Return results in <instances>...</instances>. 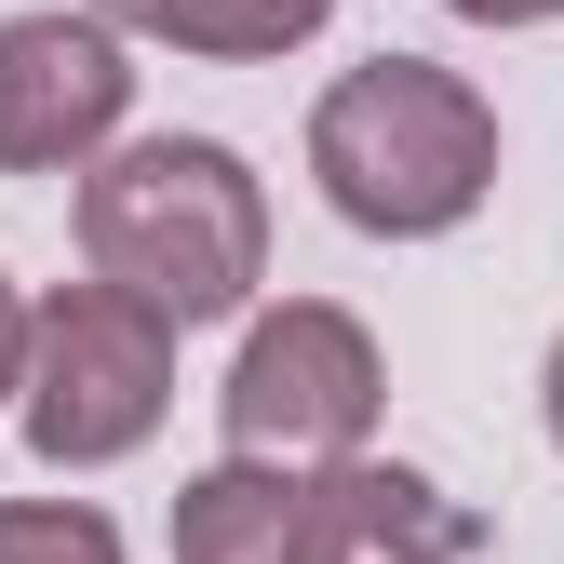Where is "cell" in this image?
I'll use <instances>...</instances> for the list:
<instances>
[{
	"label": "cell",
	"mask_w": 564,
	"mask_h": 564,
	"mask_svg": "<svg viewBox=\"0 0 564 564\" xmlns=\"http://www.w3.org/2000/svg\"><path fill=\"white\" fill-rule=\"evenodd\" d=\"M0 564H121V524L95 498H0Z\"/></svg>",
	"instance_id": "8"
},
{
	"label": "cell",
	"mask_w": 564,
	"mask_h": 564,
	"mask_svg": "<svg viewBox=\"0 0 564 564\" xmlns=\"http://www.w3.org/2000/svg\"><path fill=\"white\" fill-rule=\"evenodd\" d=\"M444 14H457V28H551L564 0H444Z\"/></svg>",
	"instance_id": "10"
},
{
	"label": "cell",
	"mask_w": 564,
	"mask_h": 564,
	"mask_svg": "<svg viewBox=\"0 0 564 564\" xmlns=\"http://www.w3.org/2000/svg\"><path fill=\"white\" fill-rule=\"evenodd\" d=\"M14 349H28V282L0 269V416H14Z\"/></svg>",
	"instance_id": "9"
},
{
	"label": "cell",
	"mask_w": 564,
	"mask_h": 564,
	"mask_svg": "<svg viewBox=\"0 0 564 564\" xmlns=\"http://www.w3.org/2000/svg\"><path fill=\"white\" fill-rule=\"evenodd\" d=\"M175 564H484L470 498L403 457H216L175 484Z\"/></svg>",
	"instance_id": "2"
},
{
	"label": "cell",
	"mask_w": 564,
	"mask_h": 564,
	"mask_svg": "<svg viewBox=\"0 0 564 564\" xmlns=\"http://www.w3.org/2000/svg\"><path fill=\"white\" fill-rule=\"evenodd\" d=\"M310 175L364 242H444L484 216L498 188V108H484L470 67L431 54H364L336 67L310 108Z\"/></svg>",
	"instance_id": "3"
},
{
	"label": "cell",
	"mask_w": 564,
	"mask_h": 564,
	"mask_svg": "<svg viewBox=\"0 0 564 564\" xmlns=\"http://www.w3.org/2000/svg\"><path fill=\"white\" fill-rule=\"evenodd\" d=\"M538 416H551V444H564V336H551V364H538Z\"/></svg>",
	"instance_id": "11"
},
{
	"label": "cell",
	"mask_w": 564,
	"mask_h": 564,
	"mask_svg": "<svg viewBox=\"0 0 564 564\" xmlns=\"http://www.w3.org/2000/svg\"><path fill=\"white\" fill-rule=\"evenodd\" d=\"M216 416H229V457H364L390 416V364H377L364 310H336V296L256 310L216 377Z\"/></svg>",
	"instance_id": "5"
},
{
	"label": "cell",
	"mask_w": 564,
	"mask_h": 564,
	"mask_svg": "<svg viewBox=\"0 0 564 564\" xmlns=\"http://www.w3.org/2000/svg\"><path fill=\"white\" fill-rule=\"evenodd\" d=\"M134 121V41L95 14H0V175H82Z\"/></svg>",
	"instance_id": "6"
},
{
	"label": "cell",
	"mask_w": 564,
	"mask_h": 564,
	"mask_svg": "<svg viewBox=\"0 0 564 564\" xmlns=\"http://www.w3.org/2000/svg\"><path fill=\"white\" fill-rule=\"evenodd\" d=\"M67 229H82L95 282L149 296L175 336L256 310V282H269V188L229 134H108L82 162Z\"/></svg>",
	"instance_id": "1"
},
{
	"label": "cell",
	"mask_w": 564,
	"mask_h": 564,
	"mask_svg": "<svg viewBox=\"0 0 564 564\" xmlns=\"http://www.w3.org/2000/svg\"><path fill=\"white\" fill-rule=\"evenodd\" d=\"M121 41H162V54H202V67H269L336 28V0H95Z\"/></svg>",
	"instance_id": "7"
},
{
	"label": "cell",
	"mask_w": 564,
	"mask_h": 564,
	"mask_svg": "<svg viewBox=\"0 0 564 564\" xmlns=\"http://www.w3.org/2000/svg\"><path fill=\"white\" fill-rule=\"evenodd\" d=\"M175 416V323L121 282H54L28 296V349H14V431L41 470H108Z\"/></svg>",
	"instance_id": "4"
}]
</instances>
